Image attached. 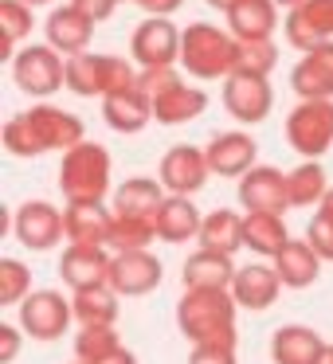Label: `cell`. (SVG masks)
Returning a JSON list of instances; mask_svg holds the SVG:
<instances>
[{
	"label": "cell",
	"mask_w": 333,
	"mask_h": 364,
	"mask_svg": "<svg viewBox=\"0 0 333 364\" xmlns=\"http://www.w3.org/2000/svg\"><path fill=\"white\" fill-rule=\"evenodd\" d=\"M79 141H87L83 118L43 102L4 122V149L12 157H43V153H67Z\"/></svg>",
	"instance_id": "6da1fadb"
},
{
	"label": "cell",
	"mask_w": 333,
	"mask_h": 364,
	"mask_svg": "<svg viewBox=\"0 0 333 364\" xmlns=\"http://www.w3.org/2000/svg\"><path fill=\"white\" fill-rule=\"evenodd\" d=\"M236 309L231 290H184L176 301V329L192 345H236Z\"/></svg>",
	"instance_id": "7a4b0ae2"
},
{
	"label": "cell",
	"mask_w": 333,
	"mask_h": 364,
	"mask_svg": "<svg viewBox=\"0 0 333 364\" xmlns=\"http://www.w3.org/2000/svg\"><path fill=\"white\" fill-rule=\"evenodd\" d=\"M181 67L189 79H231L239 71V40L223 28L196 20L181 36Z\"/></svg>",
	"instance_id": "3957f363"
},
{
	"label": "cell",
	"mask_w": 333,
	"mask_h": 364,
	"mask_svg": "<svg viewBox=\"0 0 333 364\" xmlns=\"http://www.w3.org/2000/svg\"><path fill=\"white\" fill-rule=\"evenodd\" d=\"M142 90L153 102V118L161 126H184L208 110V95L181 79L176 67H142Z\"/></svg>",
	"instance_id": "277c9868"
},
{
	"label": "cell",
	"mask_w": 333,
	"mask_h": 364,
	"mask_svg": "<svg viewBox=\"0 0 333 364\" xmlns=\"http://www.w3.org/2000/svg\"><path fill=\"white\" fill-rule=\"evenodd\" d=\"M59 188L67 204H102L110 192V153L98 141H79L67 149L59 165Z\"/></svg>",
	"instance_id": "5b68a950"
},
{
	"label": "cell",
	"mask_w": 333,
	"mask_h": 364,
	"mask_svg": "<svg viewBox=\"0 0 333 364\" xmlns=\"http://www.w3.org/2000/svg\"><path fill=\"white\" fill-rule=\"evenodd\" d=\"M137 79L142 71H134V63L122 55H102V51L67 55V90H75L79 98H106L110 90L134 87Z\"/></svg>",
	"instance_id": "8992f818"
},
{
	"label": "cell",
	"mask_w": 333,
	"mask_h": 364,
	"mask_svg": "<svg viewBox=\"0 0 333 364\" xmlns=\"http://www.w3.org/2000/svg\"><path fill=\"white\" fill-rule=\"evenodd\" d=\"M286 141L302 157H322L333 145V98H302L286 114Z\"/></svg>",
	"instance_id": "52a82bcc"
},
{
	"label": "cell",
	"mask_w": 333,
	"mask_h": 364,
	"mask_svg": "<svg viewBox=\"0 0 333 364\" xmlns=\"http://www.w3.org/2000/svg\"><path fill=\"white\" fill-rule=\"evenodd\" d=\"M12 79H16V87L24 90V95L51 98L59 87H67V59L59 55L51 43L48 48L32 43V48L12 55Z\"/></svg>",
	"instance_id": "ba28073f"
},
{
	"label": "cell",
	"mask_w": 333,
	"mask_h": 364,
	"mask_svg": "<svg viewBox=\"0 0 333 364\" xmlns=\"http://www.w3.org/2000/svg\"><path fill=\"white\" fill-rule=\"evenodd\" d=\"M12 235L28 247V251H56L67 239V220L56 204L48 200H28L12 215Z\"/></svg>",
	"instance_id": "9c48e42d"
},
{
	"label": "cell",
	"mask_w": 333,
	"mask_h": 364,
	"mask_svg": "<svg viewBox=\"0 0 333 364\" xmlns=\"http://www.w3.org/2000/svg\"><path fill=\"white\" fill-rule=\"evenodd\" d=\"M75 321V306L59 290H36L20 301V329L32 341H59Z\"/></svg>",
	"instance_id": "30bf717a"
},
{
	"label": "cell",
	"mask_w": 333,
	"mask_h": 364,
	"mask_svg": "<svg viewBox=\"0 0 333 364\" xmlns=\"http://www.w3.org/2000/svg\"><path fill=\"white\" fill-rule=\"evenodd\" d=\"M181 28L169 16H149L134 28L130 55L137 67H176L181 63Z\"/></svg>",
	"instance_id": "8fae6325"
},
{
	"label": "cell",
	"mask_w": 333,
	"mask_h": 364,
	"mask_svg": "<svg viewBox=\"0 0 333 364\" xmlns=\"http://www.w3.org/2000/svg\"><path fill=\"white\" fill-rule=\"evenodd\" d=\"M275 106V90H270L267 75H247L236 71L231 79H223V110L243 126H259Z\"/></svg>",
	"instance_id": "7c38bea8"
},
{
	"label": "cell",
	"mask_w": 333,
	"mask_h": 364,
	"mask_svg": "<svg viewBox=\"0 0 333 364\" xmlns=\"http://www.w3.org/2000/svg\"><path fill=\"white\" fill-rule=\"evenodd\" d=\"M208 176H212L208 153L196 149V145H173L157 165V181L169 192H176V196H196L208 184Z\"/></svg>",
	"instance_id": "4fadbf2b"
},
{
	"label": "cell",
	"mask_w": 333,
	"mask_h": 364,
	"mask_svg": "<svg viewBox=\"0 0 333 364\" xmlns=\"http://www.w3.org/2000/svg\"><path fill=\"white\" fill-rule=\"evenodd\" d=\"M282 36L294 51H314L317 43L333 40V0H306L286 12Z\"/></svg>",
	"instance_id": "5bb4252c"
},
{
	"label": "cell",
	"mask_w": 333,
	"mask_h": 364,
	"mask_svg": "<svg viewBox=\"0 0 333 364\" xmlns=\"http://www.w3.org/2000/svg\"><path fill=\"white\" fill-rule=\"evenodd\" d=\"M165 270L161 262L145 251H114V262H110V286L122 294V298H142V294L157 290Z\"/></svg>",
	"instance_id": "9a60e30c"
},
{
	"label": "cell",
	"mask_w": 333,
	"mask_h": 364,
	"mask_svg": "<svg viewBox=\"0 0 333 364\" xmlns=\"http://www.w3.org/2000/svg\"><path fill=\"white\" fill-rule=\"evenodd\" d=\"M110 262L106 247H87V243H67L63 259H59V274L71 290H95V286H110Z\"/></svg>",
	"instance_id": "2e32d148"
},
{
	"label": "cell",
	"mask_w": 333,
	"mask_h": 364,
	"mask_svg": "<svg viewBox=\"0 0 333 364\" xmlns=\"http://www.w3.org/2000/svg\"><path fill=\"white\" fill-rule=\"evenodd\" d=\"M239 204L243 212H278L290 208V192H286V176L270 165H255L251 173L239 176Z\"/></svg>",
	"instance_id": "e0dca14e"
},
{
	"label": "cell",
	"mask_w": 333,
	"mask_h": 364,
	"mask_svg": "<svg viewBox=\"0 0 333 364\" xmlns=\"http://www.w3.org/2000/svg\"><path fill=\"white\" fill-rule=\"evenodd\" d=\"M102 118L114 134H142L153 122V102L142 90V79H137L134 87L110 90V95L102 98Z\"/></svg>",
	"instance_id": "ac0fdd59"
},
{
	"label": "cell",
	"mask_w": 333,
	"mask_h": 364,
	"mask_svg": "<svg viewBox=\"0 0 333 364\" xmlns=\"http://www.w3.org/2000/svg\"><path fill=\"white\" fill-rule=\"evenodd\" d=\"M290 87L298 98H333V40L317 43L314 51H302L290 71Z\"/></svg>",
	"instance_id": "d6986e66"
},
{
	"label": "cell",
	"mask_w": 333,
	"mask_h": 364,
	"mask_svg": "<svg viewBox=\"0 0 333 364\" xmlns=\"http://www.w3.org/2000/svg\"><path fill=\"white\" fill-rule=\"evenodd\" d=\"M67 243H87V247H110L114 239V208L106 204H67Z\"/></svg>",
	"instance_id": "ffe728a7"
},
{
	"label": "cell",
	"mask_w": 333,
	"mask_h": 364,
	"mask_svg": "<svg viewBox=\"0 0 333 364\" xmlns=\"http://www.w3.org/2000/svg\"><path fill=\"white\" fill-rule=\"evenodd\" d=\"M43 32H48V43L59 51V55H79V51L90 48L95 20H90L87 12H79L75 4H63V9H51Z\"/></svg>",
	"instance_id": "44dd1931"
},
{
	"label": "cell",
	"mask_w": 333,
	"mask_h": 364,
	"mask_svg": "<svg viewBox=\"0 0 333 364\" xmlns=\"http://www.w3.org/2000/svg\"><path fill=\"white\" fill-rule=\"evenodd\" d=\"M278 290H282V278H278L275 262L270 267H263V262H255V267H239L236 278H231V294H236L239 309H270L278 301Z\"/></svg>",
	"instance_id": "7402d4cb"
},
{
	"label": "cell",
	"mask_w": 333,
	"mask_h": 364,
	"mask_svg": "<svg viewBox=\"0 0 333 364\" xmlns=\"http://www.w3.org/2000/svg\"><path fill=\"white\" fill-rule=\"evenodd\" d=\"M208 165H212L216 176H243L255 168V157H259V145L251 141V134H239V129H231V134H216L212 141H208Z\"/></svg>",
	"instance_id": "603a6c76"
},
{
	"label": "cell",
	"mask_w": 333,
	"mask_h": 364,
	"mask_svg": "<svg viewBox=\"0 0 333 364\" xmlns=\"http://www.w3.org/2000/svg\"><path fill=\"white\" fill-rule=\"evenodd\" d=\"M236 270H239V267L231 262V255L200 247V251L189 255V262H184L181 282H184V290H231V278H236Z\"/></svg>",
	"instance_id": "cb8c5ba5"
},
{
	"label": "cell",
	"mask_w": 333,
	"mask_h": 364,
	"mask_svg": "<svg viewBox=\"0 0 333 364\" xmlns=\"http://www.w3.org/2000/svg\"><path fill=\"white\" fill-rule=\"evenodd\" d=\"M322 262L325 259L314 251L310 239H290V243L275 255V270H278V278H282V286H290V290L314 286L317 274H322Z\"/></svg>",
	"instance_id": "d4e9b609"
},
{
	"label": "cell",
	"mask_w": 333,
	"mask_h": 364,
	"mask_svg": "<svg viewBox=\"0 0 333 364\" xmlns=\"http://www.w3.org/2000/svg\"><path fill=\"white\" fill-rule=\"evenodd\" d=\"M161 204H165V184L145 181V176H134V181H126L114 192V215H122V220H153L157 223Z\"/></svg>",
	"instance_id": "484cf974"
},
{
	"label": "cell",
	"mask_w": 333,
	"mask_h": 364,
	"mask_svg": "<svg viewBox=\"0 0 333 364\" xmlns=\"http://www.w3.org/2000/svg\"><path fill=\"white\" fill-rule=\"evenodd\" d=\"M228 32L236 40H270L278 32V0H239L228 12Z\"/></svg>",
	"instance_id": "4316f807"
},
{
	"label": "cell",
	"mask_w": 333,
	"mask_h": 364,
	"mask_svg": "<svg viewBox=\"0 0 333 364\" xmlns=\"http://www.w3.org/2000/svg\"><path fill=\"white\" fill-rule=\"evenodd\" d=\"M325 341L306 325H282L270 337V360L275 364H314L322 356Z\"/></svg>",
	"instance_id": "83f0119b"
},
{
	"label": "cell",
	"mask_w": 333,
	"mask_h": 364,
	"mask_svg": "<svg viewBox=\"0 0 333 364\" xmlns=\"http://www.w3.org/2000/svg\"><path fill=\"white\" fill-rule=\"evenodd\" d=\"M200 223H204V215L196 212V204H192L189 196H165V204H161L157 212V239H165V243H189V239L200 235Z\"/></svg>",
	"instance_id": "f1b7e54d"
},
{
	"label": "cell",
	"mask_w": 333,
	"mask_h": 364,
	"mask_svg": "<svg viewBox=\"0 0 333 364\" xmlns=\"http://www.w3.org/2000/svg\"><path fill=\"white\" fill-rule=\"evenodd\" d=\"M243 243L251 247L259 259H275V255L290 243V231H286V223L278 212H243Z\"/></svg>",
	"instance_id": "f546056e"
},
{
	"label": "cell",
	"mask_w": 333,
	"mask_h": 364,
	"mask_svg": "<svg viewBox=\"0 0 333 364\" xmlns=\"http://www.w3.org/2000/svg\"><path fill=\"white\" fill-rule=\"evenodd\" d=\"M200 247L208 251H223V255H236L243 243V215L231 212V208H216L212 215H204L200 223V235H196Z\"/></svg>",
	"instance_id": "4dcf8cb0"
},
{
	"label": "cell",
	"mask_w": 333,
	"mask_h": 364,
	"mask_svg": "<svg viewBox=\"0 0 333 364\" xmlns=\"http://www.w3.org/2000/svg\"><path fill=\"white\" fill-rule=\"evenodd\" d=\"M286 192H290V208H314L325 200L329 181H325V168L317 165V157H306L294 173H286Z\"/></svg>",
	"instance_id": "1f68e13d"
},
{
	"label": "cell",
	"mask_w": 333,
	"mask_h": 364,
	"mask_svg": "<svg viewBox=\"0 0 333 364\" xmlns=\"http://www.w3.org/2000/svg\"><path fill=\"white\" fill-rule=\"evenodd\" d=\"M118 298L114 286H95V290H75V321L79 325H114L118 321Z\"/></svg>",
	"instance_id": "d6a6232c"
},
{
	"label": "cell",
	"mask_w": 333,
	"mask_h": 364,
	"mask_svg": "<svg viewBox=\"0 0 333 364\" xmlns=\"http://www.w3.org/2000/svg\"><path fill=\"white\" fill-rule=\"evenodd\" d=\"M118 348H122V337L114 325H83L79 337H75V356L79 360H102Z\"/></svg>",
	"instance_id": "836d02e7"
},
{
	"label": "cell",
	"mask_w": 333,
	"mask_h": 364,
	"mask_svg": "<svg viewBox=\"0 0 333 364\" xmlns=\"http://www.w3.org/2000/svg\"><path fill=\"white\" fill-rule=\"evenodd\" d=\"M0 28H4L0 55L12 59V48L32 32V4H24V0H0Z\"/></svg>",
	"instance_id": "e575fe53"
},
{
	"label": "cell",
	"mask_w": 333,
	"mask_h": 364,
	"mask_svg": "<svg viewBox=\"0 0 333 364\" xmlns=\"http://www.w3.org/2000/svg\"><path fill=\"white\" fill-rule=\"evenodd\" d=\"M32 294V270L20 259H0V306H20Z\"/></svg>",
	"instance_id": "d590c367"
},
{
	"label": "cell",
	"mask_w": 333,
	"mask_h": 364,
	"mask_svg": "<svg viewBox=\"0 0 333 364\" xmlns=\"http://www.w3.org/2000/svg\"><path fill=\"white\" fill-rule=\"evenodd\" d=\"M153 239H157V223L153 220H122V215H114V239H110L114 251H145Z\"/></svg>",
	"instance_id": "8d00e7d4"
},
{
	"label": "cell",
	"mask_w": 333,
	"mask_h": 364,
	"mask_svg": "<svg viewBox=\"0 0 333 364\" xmlns=\"http://www.w3.org/2000/svg\"><path fill=\"white\" fill-rule=\"evenodd\" d=\"M278 63L275 40H239V71L247 75H270Z\"/></svg>",
	"instance_id": "74e56055"
},
{
	"label": "cell",
	"mask_w": 333,
	"mask_h": 364,
	"mask_svg": "<svg viewBox=\"0 0 333 364\" xmlns=\"http://www.w3.org/2000/svg\"><path fill=\"white\" fill-rule=\"evenodd\" d=\"M306 239L314 243V251L322 255L325 262H333V215L314 212V220H310V228H306Z\"/></svg>",
	"instance_id": "f35d334b"
},
{
	"label": "cell",
	"mask_w": 333,
	"mask_h": 364,
	"mask_svg": "<svg viewBox=\"0 0 333 364\" xmlns=\"http://www.w3.org/2000/svg\"><path fill=\"white\" fill-rule=\"evenodd\" d=\"M189 364H239L236 345H192Z\"/></svg>",
	"instance_id": "ab89813d"
},
{
	"label": "cell",
	"mask_w": 333,
	"mask_h": 364,
	"mask_svg": "<svg viewBox=\"0 0 333 364\" xmlns=\"http://www.w3.org/2000/svg\"><path fill=\"white\" fill-rule=\"evenodd\" d=\"M75 9L79 12H87L90 20H95V24H102V20H110L114 16V9H118L122 0H71Z\"/></svg>",
	"instance_id": "60d3db41"
},
{
	"label": "cell",
	"mask_w": 333,
	"mask_h": 364,
	"mask_svg": "<svg viewBox=\"0 0 333 364\" xmlns=\"http://www.w3.org/2000/svg\"><path fill=\"white\" fill-rule=\"evenodd\" d=\"M16 353H20V329L16 325H0V360L4 364L16 360Z\"/></svg>",
	"instance_id": "b9f144b4"
},
{
	"label": "cell",
	"mask_w": 333,
	"mask_h": 364,
	"mask_svg": "<svg viewBox=\"0 0 333 364\" xmlns=\"http://www.w3.org/2000/svg\"><path fill=\"white\" fill-rule=\"evenodd\" d=\"M130 4H137V9H145L149 16H173V12L181 9L184 0H130Z\"/></svg>",
	"instance_id": "7bdbcfd3"
},
{
	"label": "cell",
	"mask_w": 333,
	"mask_h": 364,
	"mask_svg": "<svg viewBox=\"0 0 333 364\" xmlns=\"http://www.w3.org/2000/svg\"><path fill=\"white\" fill-rule=\"evenodd\" d=\"M87 364H137V356L130 353L126 345L118 348V353H110V356H102V360H87Z\"/></svg>",
	"instance_id": "ee69618b"
},
{
	"label": "cell",
	"mask_w": 333,
	"mask_h": 364,
	"mask_svg": "<svg viewBox=\"0 0 333 364\" xmlns=\"http://www.w3.org/2000/svg\"><path fill=\"white\" fill-rule=\"evenodd\" d=\"M239 0H208V9H216V12H223V16H228L231 9H236Z\"/></svg>",
	"instance_id": "f6af8a7d"
},
{
	"label": "cell",
	"mask_w": 333,
	"mask_h": 364,
	"mask_svg": "<svg viewBox=\"0 0 333 364\" xmlns=\"http://www.w3.org/2000/svg\"><path fill=\"white\" fill-rule=\"evenodd\" d=\"M317 212H325V215H333V188H329V192H325V200H322V204H317Z\"/></svg>",
	"instance_id": "bcb514c9"
},
{
	"label": "cell",
	"mask_w": 333,
	"mask_h": 364,
	"mask_svg": "<svg viewBox=\"0 0 333 364\" xmlns=\"http://www.w3.org/2000/svg\"><path fill=\"white\" fill-rule=\"evenodd\" d=\"M314 364H333V345H325V348H322V356H317Z\"/></svg>",
	"instance_id": "7dc6e473"
},
{
	"label": "cell",
	"mask_w": 333,
	"mask_h": 364,
	"mask_svg": "<svg viewBox=\"0 0 333 364\" xmlns=\"http://www.w3.org/2000/svg\"><path fill=\"white\" fill-rule=\"evenodd\" d=\"M298 4H306V0H278V9H282V12H294Z\"/></svg>",
	"instance_id": "c3c4849f"
},
{
	"label": "cell",
	"mask_w": 333,
	"mask_h": 364,
	"mask_svg": "<svg viewBox=\"0 0 333 364\" xmlns=\"http://www.w3.org/2000/svg\"><path fill=\"white\" fill-rule=\"evenodd\" d=\"M24 4H32V9H43V4H51V0H24Z\"/></svg>",
	"instance_id": "681fc988"
},
{
	"label": "cell",
	"mask_w": 333,
	"mask_h": 364,
	"mask_svg": "<svg viewBox=\"0 0 333 364\" xmlns=\"http://www.w3.org/2000/svg\"><path fill=\"white\" fill-rule=\"evenodd\" d=\"M75 364H87V360H75Z\"/></svg>",
	"instance_id": "f907efd6"
}]
</instances>
